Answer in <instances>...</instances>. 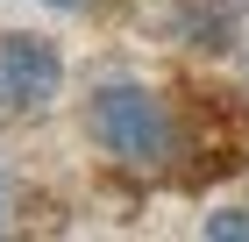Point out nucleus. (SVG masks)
Returning <instances> with one entry per match:
<instances>
[{
  "mask_svg": "<svg viewBox=\"0 0 249 242\" xmlns=\"http://www.w3.org/2000/svg\"><path fill=\"white\" fill-rule=\"evenodd\" d=\"M86 135L114 171H135V178H164L171 157L185 149V129L164 93H150L142 78H107L86 93Z\"/></svg>",
  "mask_w": 249,
  "mask_h": 242,
  "instance_id": "obj_1",
  "label": "nucleus"
},
{
  "mask_svg": "<svg viewBox=\"0 0 249 242\" xmlns=\"http://www.w3.org/2000/svg\"><path fill=\"white\" fill-rule=\"evenodd\" d=\"M64 93V50L50 36H0V114H43Z\"/></svg>",
  "mask_w": 249,
  "mask_h": 242,
  "instance_id": "obj_2",
  "label": "nucleus"
},
{
  "mask_svg": "<svg viewBox=\"0 0 249 242\" xmlns=\"http://www.w3.org/2000/svg\"><path fill=\"white\" fill-rule=\"evenodd\" d=\"M171 36L185 50H235L242 43V0H178Z\"/></svg>",
  "mask_w": 249,
  "mask_h": 242,
  "instance_id": "obj_3",
  "label": "nucleus"
},
{
  "mask_svg": "<svg viewBox=\"0 0 249 242\" xmlns=\"http://www.w3.org/2000/svg\"><path fill=\"white\" fill-rule=\"evenodd\" d=\"M199 235H207V242H249V206H221V214H207Z\"/></svg>",
  "mask_w": 249,
  "mask_h": 242,
  "instance_id": "obj_4",
  "label": "nucleus"
},
{
  "mask_svg": "<svg viewBox=\"0 0 249 242\" xmlns=\"http://www.w3.org/2000/svg\"><path fill=\"white\" fill-rule=\"evenodd\" d=\"M15 228V192H7V157H0V235Z\"/></svg>",
  "mask_w": 249,
  "mask_h": 242,
  "instance_id": "obj_5",
  "label": "nucleus"
},
{
  "mask_svg": "<svg viewBox=\"0 0 249 242\" xmlns=\"http://www.w3.org/2000/svg\"><path fill=\"white\" fill-rule=\"evenodd\" d=\"M43 7H57V15H78V7H86V0H43Z\"/></svg>",
  "mask_w": 249,
  "mask_h": 242,
  "instance_id": "obj_6",
  "label": "nucleus"
}]
</instances>
